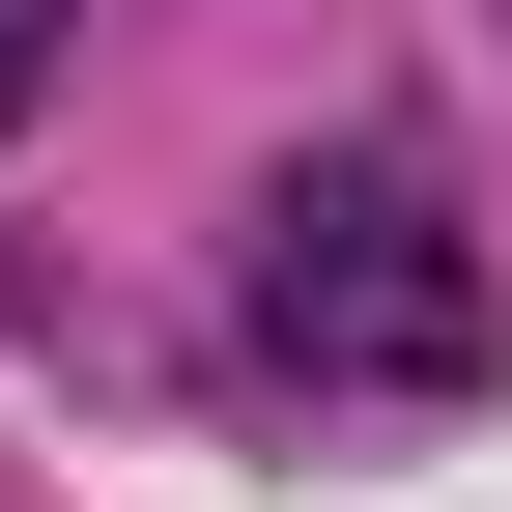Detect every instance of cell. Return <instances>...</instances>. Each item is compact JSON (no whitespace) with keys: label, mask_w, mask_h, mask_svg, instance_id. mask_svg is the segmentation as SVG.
<instances>
[{"label":"cell","mask_w":512,"mask_h":512,"mask_svg":"<svg viewBox=\"0 0 512 512\" xmlns=\"http://www.w3.org/2000/svg\"><path fill=\"white\" fill-rule=\"evenodd\" d=\"M256 370H313V399H456L484 370V256L427 171H285L256 200Z\"/></svg>","instance_id":"6da1fadb"},{"label":"cell","mask_w":512,"mask_h":512,"mask_svg":"<svg viewBox=\"0 0 512 512\" xmlns=\"http://www.w3.org/2000/svg\"><path fill=\"white\" fill-rule=\"evenodd\" d=\"M29 86H57V0H0V114H29Z\"/></svg>","instance_id":"7a4b0ae2"}]
</instances>
